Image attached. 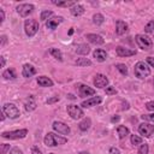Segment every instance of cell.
<instances>
[{
	"mask_svg": "<svg viewBox=\"0 0 154 154\" xmlns=\"http://www.w3.org/2000/svg\"><path fill=\"white\" fill-rule=\"evenodd\" d=\"M43 142L48 147H56V146H59V144L66 143L68 139L60 136V135H56V134H53V132H48L46 136H45Z\"/></svg>",
	"mask_w": 154,
	"mask_h": 154,
	"instance_id": "obj_1",
	"label": "cell"
},
{
	"mask_svg": "<svg viewBox=\"0 0 154 154\" xmlns=\"http://www.w3.org/2000/svg\"><path fill=\"white\" fill-rule=\"evenodd\" d=\"M134 74L137 78L143 79L151 75V70L144 61H139V63H136V65L134 68Z\"/></svg>",
	"mask_w": 154,
	"mask_h": 154,
	"instance_id": "obj_2",
	"label": "cell"
},
{
	"mask_svg": "<svg viewBox=\"0 0 154 154\" xmlns=\"http://www.w3.org/2000/svg\"><path fill=\"white\" fill-rule=\"evenodd\" d=\"M135 40H136L139 47L143 51H149L152 47H153V41L152 39L149 38V36L144 35V34H139L136 35V38H135Z\"/></svg>",
	"mask_w": 154,
	"mask_h": 154,
	"instance_id": "obj_3",
	"label": "cell"
},
{
	"mask_svg": "<svg viewBox=\"0 0 154 154\" xmlns=\"http://www.w3.org/2000/svg\"><path fill=\"white\" fill-rule=\"evenodd\" d=\"M24 30L29 38H33L39 31V22L36 20H26L24 23Z\"/></svg>",
	"mask_w": 154,
	"mask_h": 154,
	"instance_id": "obj_4",
	"label": "cell"
},
{
	"mask_svg": "<svg viewBox=\"0 0 154 154\" xmlns=\"http://www.w3.org/2000/svg\"><path fill=\"white\" fill-rule=\"evenodd\" d=\"M3 111L5 112V114L11 119H16L21 116L20 110L17 108V106L15 104H5L3 106Z\"/></svg>",
	"mask_w": 154,
	"mask_h": 154,
	"instance_id": "obj_5",
	"label": "cell"
},
{
	"mask_svg": "<svg viewBox=\"0 0 154 154\" xmlns=\"http://www.w3.org/2000/svg\"><path fill=\"white\" fill-rule=\"evenodd\" d=\"M28 130L26 129H20L15 131H4L1 132V136L4 139H10V140H17V139H23L26 136Z\"/></svg>",
	"mask_w": 154,
	"mask_h": 154,
	"instance_id": "obj_6",
	"label": "cell"
},
{
	"mask_svg": "<svg viewBox=\"0 0 154 154\" xmlns=\"http://www.w3.org/2000/svg\"><path fill=\"white\" fill-rule=\"evenodd\" d=\"M66 111H68L69 116L71 117L72 119H79V118H82V117L84 116L82 108H81L79 106H77V105H68Z\"/></svg>",
	"mask_w": 154,
	"mask_h": 154,
	"instance_id": "obj_7",
	"label": "cell"
},
{
	"mask_svg": "<svg viewBox=\"0 0 154 154\" xmlns=\"http://www.w3.org/2000/svg\"><path fill=\"white\" fill-rule=\"evenodd\" d=\"M33 11H34V5H31V4H21V5L17 6L18 15H20L21 17H23V18L28 17Z\"/></svg>",
	"mask_w": 154,
	"mask_h": 154,
	"instance_id": "obj_8",
	"label": "cell"
},
{
	"mask_svg": "<svg viewBox=\"0 0 154 154\" xmlns=\"http://www.w3.org/2000/svg\"><path fill=\"white\" fill-rule=\"evenodd\" d=\"M139 132L143 135L144 137H151L154 132V125L148 124V123H142L139 126Z\"/></svg>",
	"mask_w": 154,
	"mask_h": 154,
	"instance_id": "obj_9",
	"label": "cell"
},
{
	"mask_svg": "<svg viewBox=\"0 0 154 154\" xmlns=\"http://www.w3.org/2000/svg\"><path fill=\"white\" fill-rule=\"evenodd\" d=\"M94 86L96 87V88H105V87H107V84H108V78L105 76V75H102V74H98L95 77H94Z\"/></svg>",
	"mask_w": 154,
	"mask_h": 154,
	"instance_id": "obj_10",
	"label": "cell"
},
{
	"mask_svg": "<svg viewBox=\"0 0 154 154\" xmlns=\"http://www.w3.org/2000/svg\"><path fill=\"white\" fill-rule=\"evenodd\" d=\"M53 129L56 131H58L59 134H61V135H69L70 134L69 125H66L63 122H54L53 123Z\"/></svg>",
	"mask_w": 154,
	"mask_h": 154,
	"instance_id": "obj_11",
	"label": "cell"
},
{
	"mask_svg": "<svg viewBox=\"0 0 154 154\" xmlns=\"http://www.w3.org/2000/svg\"><path fill=\"white\" fill-rule=\"evenodd\" d=\"M78 92H79V96L81 98H86V96H90V95L95 94V90L93 88L86 86V84H79Z\"/></svg>",
	"mask_w": 154,
	"mask_h": 154,
	"instance_id": "obj_12",
	"label": "cell"
},
{
	"mask_svg": "<svg viewBox=\"0 0 154 154\" xmlns=\"http://www.w3.org/2000/svg\"><path fill=\"white\" fill-rule=\"evenodd\" d=\"M64 21V18L63 17H53V18H49L48 22L46 23V26L47 29H51V30H54L57 28V26Z\"/></svg>",
	"mask_w": 154,
	"mask_h": 154,
	"instance_id": "obj_13",
	"label": "cell"
},
{
	"mask_svg": "<svg viewBox=\"0 0 154 154\" xmlns=\"http://www.w3.org/2000/svg\"><path fill=\"white\" fill-rule=\"evenodd\" d=\"M102 101V99L100 98V96H94V98H90V99H88V100H86V101H83L82 102V107H92V106H96L98 104H100Z\"/></svg>",
	"mask_w": 154,
	"mask_h": 154,
	"instance_id": "obj_14",
	"label": "cell"
},
{
	"mask_svg": "<svg viewBox=\"0 0 154 154\" xmlns=\"http://www.w3.org/2000/svg\"><path fill=\"white\" fill-rule=\"evenodd\" d=\"M116 52L119 57H130V56H135V54H136V51L124 48V47H121V46L116 48Z\"/></svg>",
	"mask_w": 154,
	"mask_h": 154,
	"instance_id": "obj_15",
	"label": "cell"
},
{
	"mask_svg": "<svg viewBox=\"0 0 154 154\" xmlns=\"http://www.w3.org/2000/svg\"><path fill=\"white\" fill-rule=\"evenodd\" d=\"M86 38H87V40H88L89 42H92V43H94V45H102V43L105 42V40L102 39V36L96 35V34H88Z\"/></svg>",
	"mask_w": 154,
	"mask_h": 154,
	"instance_id": "obj_16",
	"label": "cell"
},
{
	"mask_svg": "<svg viewBox=\"0 0 154 154\" xmlns=\"http://www.w3.org/2000/svg\"><path fill=\"white\" fill-rule=\"evenodd\" d=\"M36 74V69L33 66V65H30V64H25L24 66H23V71H22V75L24 76V77H26V78H29V77H31V76H34Z\"/></svg>",
	"mask_w": 154,
	"mask_h": 154,
	"instance_id": "obj_17",
	"label": "cell"
},
{
	"mask_svg": "<svg viewBox=\"0 0 154 154\" xmlns=\"http://www.w3.org/2000/svg\"><path fill=\"white\" fill-rule=\"evenodd\" d=\"M128 31V24L123 21H117L116 23V33L118 35H124Z\"/></svg>",
	"mask_w": 154,
	"mask_h": 154,
	"instance_id": "obj_18",
	"label": "cell"
},
{
	"mask_svg": "<svg viewBox=\"0 0 154 154\" xmlns=\"http://www.w3.org/2000/svg\"><path fill=\"white\" fill-rule=\"evenodd\" d=\"M38 83L41 87H52L53 86V81L46 76H40L38 77Z\"/></svg>",
	"mask_w": 154,
	"mask_h": 154,
	"instance_id": "obj_19",
	"label": "cell"
},
{
	"mask_svg": "<svg viewBox=\"0 0 154 154\" xmlns=\"http://www.w3.org/2000/svg\"><path fill=\"white\" fill-rule=\"evenodd\" d=\"M89 52H90V47L86 43H81V45H77L76 46V53L77 54H83V56H86V54H88Z\"/></svg>",
	"mask_w": 154,
	"mask_h": 154,
	"instance_id": "obj_20",
	"label": "cell"
},
{
	"mask_svg": "<svg viewBox=\"0 0 154 154\" xmlns=\"http://www.w3.org/2000/svg\"><path fill=\"white\" fill-rule=\"evenodd\" d=\"M71 13L74 15V16H76V17H78V16H81V15H83L84 13V7L82 6V5H79V4H76L75 6H72L71 7Z\"/></svg>",
	"mask_w": 154,
	"mask_h": 154,
	"instance_id": "obj_21",
	"label": "cell"
},
{
	"mask_svg": "<svg viewBox=\"0 0 154 154\" xmlns=\"http://www.w3.org/2000/svg\"><path fill=\"white\" fill-rule=\"evenodd\" d=\"M36 108V102H35V99L33 95H30L25 101V110L26 111H34Z\"/></svg>",
	"mask_w": 154,
	"mask_h": 154,
	"instance_id": "obj_22",
	"label": "cell"
},
{
	"mask_svg": "<svg viewBox=\"0 0 154 154\" xmlns=\"http://www.w3.org/2000/svg\"><path fill=\"white\" fill-rule=\"evenodd\" d=\"M94 58H96L98 61L102 63L107 59V54L104 49H96V51H94Z\"/></svg>",
	"mask_w": 154,
	"mask_h": 154,
	"instance_id": "obj_23",
	"label": "cell"
},
{
	"mask_svg": "<svg viewBox=\"0 0 154 154\" xmlns=\"http://www.w3.org/2000/svg\"><path fill=\"white\" fill-rule=\"evenodd\" d=\"M3 77H4L5 79H15V78L17 77L16 71H15L13 69H7V70H5V71L3 72Z\"/></svg>",
	"mask_w": 154,
	"mask_h": 154,
	"instance_id": "obj_24",
	"label": "cell"
},
{
	"mask_svg": "<svg viewBox=\"0 0 154 154\" xmlns=\"http://www.w3.org/2000/svg\"><path fill=\"white\" fill-rule=\"evenodd\" d=\"M90 125H92V121H90V118H84L82 122L78 124V128L82 131H86V130H88L90 128Z\"/></svg>",
	"mask_w": 154,
	"mask_h": 154,
	"instance_id": "obj_25",
	"label": "cell"
},
{
	"mask_svg": "<svg viewBox=\"0 0 154 154\" xmlns=\"http://www.w3.org/2000/svg\"><path fill=\"white\" fill-rule=\"evenodd\" d=\"M117 131H118V135H119V139H124L129 135V129L126 128L124 125H119L118 128H117Z\"/></svg>",
	"mask_w": 154,
	"mask_h": 154,
	"instance_id": "obj_26",
	"label": "cell"
},
{
	"mask_svg": "<svg viewBox=\"0 0 154 154\" xmlns=\"http://www.w3.org/2000/svg\"><path fill=\"white\" fill-rule=\"evenodd\" d=\"M52 3L57 6H60V7H70V6L72 7V6L76 5L75 1H56V0H53Z\"/></svg>",
	"mask_w": 154,
	"mask_h": 154,
	"instance_id": "obj_27",
	"label": "cell"
},
{
	"mask_svg": "<svg viewBox=\"0 0 154 154\" xmlns=\"http://www.w3.org/2000/svg\"><path fill=\"white\" fill-rule=\"evenodd\" d=\"M93 22H94V24H96V25H101V24L105 22V17H104L101 13H95V15L93 16Z\"/></svg>",
	"mask_w": 154,
	"mask_h": 154,
	"instance_id": "obj_28",
	"label": "cell"
},
{
	"mask_svg": "<svg viewBox=\"0 0 154 154\" xmlns=\"http://www.w3.org/2000/svg\"><path fill=\"white\" fill-rule=\"evenodd\" d=\"M76 65H78V66H90L92 65V61H90L89 59H87V58H78L76 60Z\"/></svg>",
	"mask_w": 154,
	"mask_h": 154,
	"instance_id": "obj_29",
	"label": "cell"
},
{
	"mask_svg": "<svg viewBox=\"0 0 154 154\" xmlns=\"http://www.w3.org/2000/svg\"><path fill=\"white\" fill-rule=\"evenodd\" d=\"M49 53H51L56 59H58L59 61L63 60V53H61L59 49H57V48H51V49H49Z\"/></svg>",
	"mask_w": 154,
	"mask_h": 154,
	"instance_id": "obj_30",
	"label": "cell"
},
{
	"mask_svg": "<svg viewBox=\"0 0 154 154\" xmlns=\"http://www.w3.org/2000/svg\"><path fill=\"white\" fill-rule=\"evenodd\" d=\"M116 68H117V70H118L123 76H126V75H128V68H126L125 64H117Z\"/></svg>",
	"mask_w": 154,
	"mask_h": 154,
	"instance_id": "obj_31",
	"label": "cell"
},
{
	"mask_svg": "<svg viewBox=\"0 0 154 154\" xmlns=\"http://www.w3.org/2000/svg\"><path fill=\"white\" fill-rule=\"evenodd\" d=\"M52 15H53V12H52L51 10H45V11H42V12H41L40 20H41V21H47Z\"/></svg>",
	"mask_w": 154,
	"mask_h": 154,
	"instance_id": "obj_32",
	"label": "cell"
},
{
	"mask_svg": "<svg viewBox=\"0 0 154 154\" xmlns=\"http://www.w3.org/2000/svg\"><path fill=\"white\" fill-rule=\"evenodd\" d=\"M131 143L134 144V146H137V144H141L142 143V139L140 136H137V135H131Z\"/></svg>",
	"mask_w": 154,
	"mask_h": 154,
	"instance_id": "obj_33",
	"label": "cell"
},
{
	"mask_svg": "<svg viewBox=\"0 0 154 154\" xmlns=\"http://www.w3.org/2000/svg\"><path fill=\"white\" fill-rule=\"evenodd\" d=\"M148 151H149L148 144H147V143H144V144H141V147H140L137 154H148Z\"/></svg>",
	"mask_w": 154,
	"mask_h": 154,
	"instance_id": "obj_34",
	"label": "cell"
},
{
	"mask_svg": "<svg viewBox=\"0 0 154 154\" xmlns=\"http://www.w3.org/2000/svg\"><path fill=\"white\" fill-rule=\"evenodd\" d=\"M7 151H10V144H7V143L0 144V154H6Z\"/></svg>",
	"mask_w": 154,
	"mask_h": 154,
	"instance_id": "obj_35",
	"label": "cell"
},
{
	"mask_svg": "<svg viewBox=\"0 0 154 154\" xmlns=\"http://www.w3.org/2000/svg\"><path fill=\"white\" fill-rule=\"evenodd\" d=\"M154 30V21H151L146 26H144V31L146 33H152Z\"/></svg>",
	"mask_w": 154,
	"mask_h": 154,
	"instance_id": "obj_36",
	"label": "cell"
},
{
	"mask_svg": "<svg viewBox=\"0 0 154 154\" xmlns=\"http://www.w3.org/2000/svg\"><path fill=\"white\" fill-rule=\"evenodd\" d=\"M141 118H142L143 121H147V122H154V113L143 114V116H141Z\"/></svg>",
	"mask_w": 154,
	"mask_h": 154,
	"instance_id": "obj_37",
	"label": "cell"
},
{
	"mask_svg": "<svg viewBox=\"0 0 154 154\" xmlns=\"http://www.w3.org/2000/svg\"><path fill=\"white\" fill-rule=\"evenodd\" d=\"M106 94L107 95H116L117 94V90L113 87H107L106 88Z\"/></svg>",
	"mask_w": 154,
	"mask_h": 154,
	"instance_id": "obj_38",
	"label": "cell"
},
{
	"mask_svg": "<svg viewBox=\"0 0 154 154\" xmlns=\"http://www.w3.org/2000/svg\"><path fill=\"white\" fill-rule=\"evenodd\" d=\"M58 101H59V98H58V96H53V98L48 99V100H47V104H48V105H52V104L58 102Z\"/></svg>",
	"mask_w": 154,
	"mask_h": 154,
	"instance_id": "obj_39",
	"label": "cell"
},
{
	"mask_svg": "<svg viewBox=\"0 0 154 154\" xmlns=\"http://www.w3.org/2000/svg\"><path fill=\"white\" fill-rule=\"evenodd\" d=\"M146 108L148 111H154V101H149L146 104Z\"/></svg>",
	"mask_w": 154,
	"mask_h": 154,
	"instance_id": "obj_40",
	"label": "cell"
},
{
	"mask_svg": "<svg viewBox=\"0 0 154 154\" xmlns=\"http://www.w3.org/2000/svg\"><path fill=\"white\" fill-rule=\"evenodd\" d=\"M31 154H42V152L39 149V147L34 146V147H31Z\"/></svg>",
	"mask_w": 154,
	"mask_h": 154,
	"instance_id": "obj_41",
	"label": "cell"
},
{
	"mask_svg": "<svg viewBox=\"0 0 154 154\" xmlns=\"http://www.w3.org/2000/svg\"><path fill=\"white\" fill-rule=\"evenodd\" d=\"M11 154H23V152L18 148V147H15L11 149Z\"/></svg>",
	"mask_w": 154,
	"mask_h": 154,
	"instance_id": "obj_42",
	"label": "cell"
},
{
	"mask_svg": "<svg viewBox=\"0 0 154 154\" xmlns=\"http://www.w3.org/2000/svg\"><path fill=\"white\" fill-rule=\"evenodd\" d=\"M110 154H121V152H119L118 148L112 147V148H110Z\"/></svg>",
	"mask_w": 154,
	"mask_h": 154,
	"instance_id": "obj_43",
	"label": "cell"
},
{
	"mask_svg": "<svg viewBox=\"0 0 154 154\" xmlns=\"http://www.w3.org/2000/svg\"><path fill=\"white\" fill-rule=\"evenodd\" d=\"M147 63L152 66V68H154V57H148L147 58Z\"/></svg>",
	"mask_w": 154,
	"mask_h": 154,
	"instance_id": "obj_44",
	"label": "cell"
},
{
	"mask_svg": "<svg viewBox=\"0 0 154 154\" xmlns=\"http://www.w3.org/2000/svg\"><path fill=\"white\" fill-rule=\"evenodd\" d=\"M6 42H7V38H6L5 35H3L1 36V43H0V47H4Z\"/></svg>",
	"mask_w": 154,
	"mask_h": 154,
	"instance_id": "obj_45",
	"label": "cell"
},
{
	"mask_svg": "<svg viewBox=\"0 0 154 154\" xmlns=\"http://www.w3.org/2000/svg\"><path fill=\"white\" fill-rule=\"evenodd\" d=\"M4 20H5V13H4V11L1 10V8H0V24H3Z\"/></svg>",
	"mask_w": 154,
	"mask_h": 154,
	"instance_id": "obj_46",
	"label": "cell"
},
{
	"mask_svg": "<svg viewBox=\"0 0 154 154\" xmlns=\"http://www.w3.org/2000/svg\"><path fill=\"white\" fill-rule=\"evenodd\" d=\"M119 116H114V117H112V119H111V122L112 123H116V122H119Z\"/></svg>",
	"mask_w": 154,
	"mask_h": 154,
	"instance_id": "obj_47",
	"label": "cell"
},
{
	"mask_svg": "<svg viewBox=\"0 0 154 154\" xmlns=\"http://www.w3.org/2000/svg\"><path fill=\"white\" fill-rule=\"evenodd\" d=\"M0 59H1V68H4V66H5V63H6L5 57H0Z\"/></svg>",
	"mask_w": 154,
	"mask_h": 154,
	"instance_id": "obj_48",
	"label": "cell"
},
{
	"mask_svg": "<svg viewBox=\"0 0 154 154\" xmlns=\"http://www.w3.org/2000/svg\"><path fill=\"white\" fill-rule=\"evenodd\" d=\"M123 110H128V108H129V104L128 102H123Z\"/></svg>",
	"mask_w": 154,
	"mask_h": 154,
	"instance_id": "obj_49",
	"label": "cell"
},
{
	"mask_svg": "<svg viewBox=\"0 0 154 154\" xmlns=\"http://www.w3.org/2000/svg\"><path fill=\"white\" fill-rule=\"evenodd\" d=\"M0 116H1V121H5V116H6V114H5V112L3 111V108H1V113H0Z\"/></svg>",
	"mask_w": 154,
	"mask_h": 154,
	"instance_id": "obj_50",
	"label": "cell"
},
{
	"mask_svg": "<svg viewBox=\"0 0 154 154\" xmlns=\"http://www.w3.org/2000/svg\"><path fill=\"white\" fill-rule=\"evenodd\" d=\"M68 98H69V99H71V100H75V99H76L74 95H72V94H69V95H68Z\"/></svg>",
	"mask_w": 154,
	"mask_h": 154,
	"instance_id": "obj_51",
	"label": "cell"
},
{
	"mask_svg": "<svg viewBox=\"0 0 154 154\" xmlns=\"http://www.w3.org/2000/svg\"><path fill=\"white\" fill-rule=\"evenodd\" d=\"M72 34H74V29H72V28H71V29L69 30V35H72Z\"/></svg>",
	"mask_w": 154,
	"mask_h": 154,
	"instance_id": "obj_52",
	"label": "cell"
},
{
	"mask_svg": "<svg viewBox=\"0 0 154 154\" xmlns=\"http://www.w3.org/2000/svg\"><path fill=\"white\" fill-rule=\"evenodd\" d=\"M81 154H88V153H81Z\"/></svg>",
	"mask_w": 154,
	"mask_h": 154,
	"instance_id": "obj_53",
	"label": "cell"
},
{
	"mask_svg": "<svg viewBox=\"0 0 154 154\" xmlns=\"http://www.w3.org/2000/svg\"><path fill=\"white\" fill-rule=\"evenodd\" d=\"M153 86H154V79H153Z\"/></svg>",
	"mask_w": 154,
	"mask_h": 154,
	"instance_id": "obj_54",
	"label": "cell"
},
{
	"mask_svg": "<svg viewBox=\"0 0 154 154\" xmlns=\"http://www.w3.org/2000/svg\"><path fill=\"white\" fill-rule=\"evenodd\" d=\"M49 154H54V153H49Z\"/></svg>",
	"mask_w": 154,
	"mask_h": 154,
	"instance_id": "obj_55",
	"label": "cell"
}]
</instances>
